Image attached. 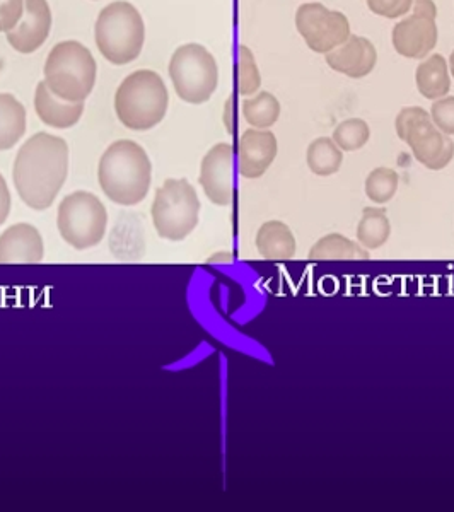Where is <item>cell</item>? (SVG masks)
<instances>
[{
	"instance_id": "6da1fadb",
	"label": "cell",
	"mask_w": 454,
	"mask_h": 512,
	"mask_svg": "<svg viewBox=\"0 0 454 512\" xmlns=\"http://www.w3.org/2000/svg\"><path fill=\"white\" fill-rule=\"evenodd\" d=\"M69 175V146L62 137L40 132L19 149L12 178L24 204L47 210L64 187Z\"/></svg>"
},
{
	"instance_id": "7a4b0ae2",
	"label": "cell",
	"mask_w": 454,
	"mask_h": 512,
	"mask_svg": "<svg viewBox=\"0 0 454 512\" xmlns=\"http://www.w3.org/2000/svg\"><path fill=\"white\" fill-rule=\"evenodd\" d=\"M98 180L111 202L125 207L140 204L151 188V159L134 140H117L101 156Z\"/></svg>"
},
{
	"instance_id": "3957f363",
	"label": "cell",
	"mask_w": 454,
	"mask_h": 512,
	"mask_svg": "<svg viewBox=\"0 0 454 512\" xmlns=\"http://www.w3.org/2000/svg\"><path fill=\"white\" fill-rule=\"evenodd\" d=\"M169 94L163 77L154 70H137L123 79L115 94L117 117L130 130H149L163 122Z\"/></svg>"
},
{
	"instance_id": "277c9868",
	"label": "cell",
	"mask_w": 454,
	"mask_h": 512,
	"mask_svg": "<svg viewBox=\"0 0 454 512\" xmlns=\"http://www.w3.org/2000/svg\"><path fill=\"white\" fill-rule=\"evenodd\" d=\"M94 38L101 55L115 65L134 62L146 40V26L130 2H113L99 12Z\"/></svg>"
},
{
	"instance_id": "5b68a950",
	"label": "cell",
	"mask_w": 454,
	"mask_h": 512,
	"mask_svg": "<svg viewBox=\"0 0 454 512\" xmlns=\"http://www.w3.org/2000/svg\"><path fill=\"white\" fill-rule=\"evenodd\" d=\"M45 82L55 96L81 103L96 84V60L79 41H62L48 53Z\"/></svg>"
},
{
	"instance_id": "8992f818",
	"label": "cell",
	"mask_w": 454,
	"mask_h": 512,
	"mask_svg": "<svg viewBox=\"0 0 454 512\" xmlns=\"http://www.w3.org/2000/svg\"><path fill=\"white\" fill-rule=\"evenodd\" d=\"M396 134L407 142L414 158L431 171H441L454 158V142L432 122L422 106L403 108L395 120Z\"/></svg>"
},
{
	"instance_id": "52a82bcc",
	"label": "cell",
	"mask_w": 454,
	"mask_h": 512,
	"mask_svg": "<svg viewBox=\"0 0 454 512\" xmlns=\"http://www.w3.org/2000/svg\"><path fill=\"white\" fill-rule=\"evenodd\" d=\"M151 214L161 238L169 241L188 238L197 227L200 216V200L195 188L183 178H169L163 187L158 188Z\"/></svg>"
},
{
	"instance_id": "ba28073f",
	"label": "cell",
	"mask_w": 454,
	"mask_h": 512,
	"mask_svg": "<svg viewBox=\"0 0 454 512\" xmlns=\"http://www.w3.org/2000/svg\"><path fill=\"white\" fill-rule=\"evenodd\" d=\"M169 77L175 91L190 105L207 103L216 93L219 69L214 55L198 43L178 48L169 62Z\"/></svg>"
},
{
	"instance_id": "9c48e42d",
	"label": "cell",
	"mask_w": 454,
	"mask_h": 512,
	"mask_svg": "<svg viewBox=\"0 0 454 512\" xmlns=\"http://www.w3.org/2000/svg\"><path fill=\"white\" fill-rule=\"evenodd\" d=\"M57 227L67 245L76 250H89L105 238L108 212L93 193H70L60 202Z\"/></svg>"
},
{
	"instance_id": "30bf717a",
	"label": "cell",
	"mask_w": 454,
	"mask_h": 512,
	"mask_svg": "<svg viewBox=\"0 0 454 512\" xmlns=\"http://www.w3.org/2000/svg\"><path fill=\"white\" fill-rule=\"evenodd\" d=\"M296 28L303 36L309 50L315 53L333 52L344 45L350 33L349 19L340 11H330L318 2L299 6L296 12Z\"/></svg>"
},
{
	"instance_id": "8fae6325",
	"label": "cell",
	"mask_w": 454,
	"mask_h": 512,
	"mask_svg": "<svg viewBox=\"0 0 454 512\" xmlns=\"http://www.w3.org/2000/svg\"><path fill=\"white\" fill-rule=\"evenodd\" d=\"M437 7L434 0H414L412 14L395 24L391 40L396 53L405 59L422 60L436 48Z\"/></svg>"
},
{
	"instance_id": "7c38bea8",
	"label": "cell",
	"mask_w": 454,
	"mask_h": 512,
	"mask_svg": "<svg viewBox=\"0 0 454 512\" xmlns=\"http://www.w3.org/2000/svg\"><path fill=\"white\" fill-rule=\"evenodd\" d=\"M198 181L212 204L226 207L233 202L234 147L231 144L221 142L205 154Z\"/></svg>"
},
{
	"instance_id": "4fadbf2b",
	"label": "cell",
	"mask_w": 454,
	"mask_h": 512,
	"mask_svg": "<svg viewBox=\"0 0 454 512\" xmlns=\"http://www.w3.org/2000/svg\"><path fill=\"white\" fill-rule=\"evenodd\" d=\"M52 30V11L47 0H24L23 19L7 33V41L16 52L30 55L47 41Z\"/></svg>"
},
{
	"instance_id": "5bb4252c",
	"label": "cell",
	"mask_w": 454,
	"mask_h": 512,
	"mask_svg": "<svg viewBox=\"0 0 454 512\" xmlns=\"http://www.w3.org/2000/svg\"><path fill=\"white\" fill-rule=\"evenodd\" d=\"M277 152V137L270 130H246L238 140L239 173L248 180L262 178L277 158Z\"/></svg>"
},
{
	"instance_id": "9a60e30c",
	"label": "cell",
	"mask_w": 454,
	"mask_h": 512,
	"mask_svg": "<svg viewBox=\"0 0 454 512\" xmlns=\"http://www.w3.org/2000/svg\"><path fill=\"white\" fill-rule=\"evenodd\" d=\"M325 60L338 74L350 79H362L369 76L378 64V50L373 41L364 36L350 35L344 45L326 53Z\"/></svg>"
},
{
	"instance_id": "2e32d148",
	"label": "cell",
	"mask_w": 454,
	"mask_h": 512,
	"mask_svg": "<svg viewBox=\"0 0 454 512\" xmlns=\"http://www.w3.org/2000/svg\"><path fill=\"white\" fill-rule=\"evenodd\" d=\"M45 245L40 231L31 224H16L0 236V265L7 263H40Z\"/></svg>"
},
{
	"instance_id": "e0dca14e",
	"label": "cell",
	"mask_w": 454,
	"mask_h": 512,
	"mask_svg": "<svg viewBox=\"0 0 454 512\" xmlns=\"http://www.w3.org/2000/svg\"><path fill=\"white\" fill-rule=\"evenodd\" d=\"M35 110L41 122L48 127L70 128L81 120L84 101L81 103L64 101L59 96H55L48 88L47 82L43 81L36 86Z\"/></svg>"
},
{
	"instance_id": "ac0fdd59",
	"label": "cell",
	"mask_w": 454,
	"mask_h": 512,
	"mask_svg": "<svg viewBox=\"0 0 454 512\" xmlns=\"http://www.w3.org/2000/svg\"><path fill=\"white\" fill-rule=\"evenodd\" d=\"M296 238L291 227L280 221H268L257 233V250L270 262H287L296 256Z\"/></svg>"
},
{
	"instance_id": "d6986e66",
	"label": "cell",
	"mask_w": 454,
	"mask_h": 512,
	"mask_svg": "<svg viewBox=\"0 0 454 512\" xmlns=\"http://www.w3.org/2000/svg\"><path fill=\"white\" fill-rule=\"evenodd\" d=\"M417 89L424 98L436 99L448 96L451 89V77H449V65L443 55H431L417 67L415 72Z\"/></svg>"
},
{
	"instance_id": "ffe728a7",
	"label": "cell",
	"mask_w": 454,
	"mask_h": 512,
	"mask_svg": "<svg viewBox=\"0 0 454 512\" xmlns=\"http://www.w3.org/2000/svg\"><path fill=\"white\" fill-rule=\"evenodd\" d=\"M26 134V110L12 94H0V151H9Z\"/></svg>"
},
{
	"instance_id": "44dd1931",
	"label": "cell",
	"mask_w": 454,
	"mask_h": 512,
	"mask_svg": "<svg viewBox=\"0 0 454 512\" xmlns=\"http://www.w3.org/2000/svg\"><path fill=\"white\" fill-rule=\"evenodd\" d=\"M309 260H369V253L342 234H328L316 241L309 251Z\"/></svg>"
},
{
	"instance_id": "7402d4cb",
	"label": "cell",
	"mask_w": 454,
	"mask_h": 512,
	"mask_svg": "<svg viewBox=\"0 0 454 512\" xmlns=\"http://www.w3.org/2000/svg\"><path fill=\"white\" fill-rule=\"evenodd\" d=\"M357 239L367 250H379L390 239L391 224L385 209L366 207L357 226Z\"/></svg>"
},
{
	"instance_id": "603a6c76",
	"label": "cell",
	"mask_w": 454,
	"mask_h": 512,
	"mask_svg": "<svg viewBox=\"0 0 454 512\" xmlns=\"http://www.w3.org/2000/svg\"><path fill=\"white\" fill-rule=\"evenodd\" d=\"M306 161L316 176H332L342 168L344 152L330 137H320L309 144Z\"/></svg>"
},
{
	"instance_id": "cb8c5ba5",
	"label": "cell",
	"mask_w": 454,
	"mask_h": 512,
	"mask_svg": "<svg viewBox=\"0 0 454 512\" xmlns=\"http://www.w3.org/2000/svg\"><path fill=\"white\" fill-rule=\"evenodd\" d=\"M243 117L251 127L260 128V130H268L279 122L280 103L274 94L268 91H262L253 98L243 101Z\"/></svg>"
},
{
	"instance_id": "d4e9b609",
	"label": "cell",
	"mask_w": 454,
	"mask_h": 512,
	"mask_svg": "<svg viewBox=\"0 0 454 512\" xmlns=\"http://www.w3.org/2000/svg\"><path fill=\"white\" fill-rule=\"evenodd\" d=\"M369 137L371 128L362 118H349L338 123L337 128L333 130L332 139L342 151L354 152L366 146Z\"/></svg>"
},
{
	"instance_id": "484cf974",
	"label": "cell",
	"mask_w": 454,
	"mask_h": 512,
	"mask_svg": "<svg viewBox=\"0 0 454 512\" xmlns=\"http://www.w3.org/2000/svg\"><path fill=\"white\" fill-rule=\"evenodd\" d=\"M236 86H238V93L241 96H251V94L257 93L262 86V76H260L255 55L245 45L238 48Z\"/></svg>"
},
{
	"instance_id": "4316f807",
	"label": "cell",
	"mask_w": 454,
	"mask_h": 512,
	"mask_svg": "<svg viewBox=\"0 0 454 512\" xmlns=\"http://www.w3.org/2000/svg\"><path fill=\"white\" fill-rule=\"evenodd\" d=\"M400 185V178L395 169L376 168L369 173L366 180V195L374 204L383 205L395 197Z\"/></svg>"
},
{
	"instance_id": "83f0119b",
	"label": "cell",
	"mask_w": 454,
	"mask_h": 512,
	"mask_svg": "<svg viewBox=\"0 0 454 512\" xmlns=\"http://www.w3.org/2000/svg\"><path fill=\"white\" fill-rule=\"evenodd\" d=\"M431 118L443 134L454 135V96L436 99L431 108Z\"/></svg>"
},
{
	"instance_id": "f1b7e54d",
	"label": "cell",
	"mask_w": 454,
	"mask_h": 512,
	"mask_svg": "<svg viewBox=\"0 0 454 512\" xmlns=\"http://www.w3.org/2000/svg\"><path fill=\"white\" fill-rule=\"evenodd\" d=\"M369 11L386 19L403 18L412 11L414 0H366Z\"/></svg>"
},
{
	"instance_id": "f546056e",
	"label": "cell",
	"mask_w": 454,
	"mask_h": 512,
	"mask_svg": "<svg viewBox=\"0 0 454 512\" xmlns=\"http://www.w3.org/2000/svg\"><path fill=\"white\" fill-rule=\"evenodd\" d=\"M24 0H0V33H9L23 19Z\"/></svg>"
},
{
	"instance_id": "4dcf8cb0",
	"label": "cell",
	"mask_w": 454,
	"mask_h": 512,
	"mask_svg": "<svg viewBox=\"0 0 454 512\" xmlns=\"http://www.w3.org/2000/svg\"><path fill=\"white\" fill-rule=\"evenodd\" d=\"M11 205V192L7 187L6 178L0 175V226L7 221V217L11 214Z\"/></svg>"
},
{
	"instance_id": "1f68e13d",
	"label": "cell",
	"mask_w": 454,
	"mask_h": 512,
	"mask_svg": "<svg viewBox=\"0 0 454 512\" xmlns=\"http://www.w3.org/2000/svg\"><path fill=\"white\" fill-rule=\"evenodd\" d=\"M233 106L234 98L227 99L224 122H226L227 132H229V134H234Z\"/></svg>"
},
{
	"instance_id": "d6a6232c",
	"label": "cell",
	"mask_w": 454,
	"mask_h": 512,
	"mask_svg": "<svg viewBox=\"0 0 454 512\" xmlns=\"http://www.w3.org/2000/svg\"><path fill=\"white\" fill-rule=\"evenodd\" d=\"M449 70H451V74H453L454 77V50L453 53H451V57H449Z\"/></svg>"
}]
</instances>
